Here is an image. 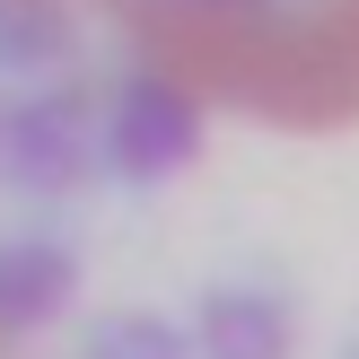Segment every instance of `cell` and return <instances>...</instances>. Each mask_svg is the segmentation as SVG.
I'll use <instances>...</instances> for the list:
<instances>
[]
</instances>
